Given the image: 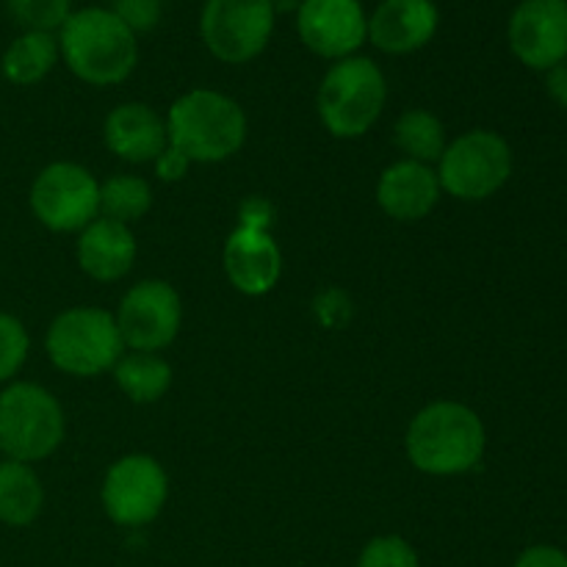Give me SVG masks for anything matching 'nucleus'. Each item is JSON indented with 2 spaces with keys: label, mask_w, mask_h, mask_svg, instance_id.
Wrapping results in <instances>:
<instances>
[{
  "label": "nucleus",
  "mask_w": 567,
  "mask_h": 567,
  "mask_svg": "<svg viewBox=\"0 0 567 567\" xmlns=\"http://www.w3.org/2000/svg\"><path fill=\"white\" fill-rule=\"evenodd\" d=\"M487 432L468 404L441 399L413 415L404 435L410 465L426 476H460L485 457Z\"/></svg>",
  "instance_id": "f257e3e1"
},
{
  "label": "nucleus",
  "mask_w": 567,
  "mask_h": 567,
  "mask_svg": "<svg viewBox=\"0 0 567 567\" xmlns=\"http://www.w3.org/2000/svg\"><path fill=\"white\" fill-rule=\"evenodd\" d=\"M55 37L66 70L89 86H120L138 64V37L103 6L72 11Z\"/></svg>",
  "instance_id": "f03ea898"
},
{
  "label": "nucleus",
  "mask_w": 567,
  "mask_h": 567,
  "mask_svg": "<svg viewBox=\"0 0 567 567\" xmlns=\"http://www.w3.org/2000/svg\"><path fill=\"white\" fill-rule=\"evenodd\" d=\"M166 133L172 147L192 164H221L241 153L249 122L241 103L216 89H192L166 111Z\"/></svg>",
  "instance_id": "7ed1b4c3"
},
{
  "label": "nucleus",
  "mask_w": 567,
  "mask_h": 567,
  "mask_svg": "<svg viewBox=\"0 0 567 567\" xmlns=\"http://www.w3.org/2000/svg\"><path fill=\"white\" fill-rule=\"evenodd\" d=\"M388 103V81L369 55L332 61L316 92V111L336 138H360L380 122Z\"/></svg>",
  "instance_id": "20e7f679"
},
{
  "label": "nucleus",
  "mask_w": 567,
  "mask_h": 567,
  "mask_svg": "<svg viewBox=\"0 0 567 567\" xmlns=\"http://www.w3.org/2000/svg\"><path fill=\"white\" fill-rule=\"evenodd\" d=\"M66 435L64 408L39 382L14 380L0 391V449L6 460L42 463L53 457Z\"/></svg>",
  "instance_id": "39448f33"
},
{
  "label": "nucleus",
  "mask_w": 567,
  "mask_h": 567,
  "mask_svg": "<svg viewBox=\"0 0 567 567\" xmlns=\"http://www.w3.org/2000/svg\"><path fill=\"white\" fill-rule=\"evenodd\" d=\"M44 352L61 374L92 380L105 371H114L116 360L125 354V341L114 313L81 305V308L61 310L50 321L44 332Z\"/></svg>",
  "instance_id": "423d86ee"
},
{
  "label": "nucleus",
  "mask_w": 567,
  "mask_h": 567,
  "mask_svg": "<svg viewBox=\"0 0 567 567\" xmlns=\"http://www.w3.org/2000/svg\"><path fill=\"white\" fill-rule=\"evenodd\" d=\"M435 172L443 194L460 203H482L507 186L513 175V150L496 131L474 127L446 144Z\"/></svg>",
  "instance_id": "0eeeda50"
},
{
  "label": "nucleus",
  "mask_w": 567,
  "mask_h": 567,
  "mask_svg": "<svg viewBox=\"0 0 567 567\" xmlns=\"http://www.w3.org/2000/svg\"><path fill=\"white\" fill-rule=\"evenodd\" d=\"M28 205L50 233H81L100 216V181L75 161H53L33 177Z\"/></svg>",
  "instance_id": "6e6552de"
},
{
  "label": "nucleus",
  "mask_w": 567,
  "mask_h": 567,
  "mask_svg": "<svg viewBox=\"0 0 567 567\" xmlns=\"http://www.w3.org/2000/svg\"><path fill=\"white\" fill-rule=\"evenodd\" d=\"M277 14L269 0H205L199 37L221 64H249L271 42Z\"/></svg>",
  "instance_id": "1a4fd4ad"
},
{
  "label": "nucleus",
  "mask_w": 567,
  "mask_h": 567,
  "mask_svg": "<svg viewBox=\"0 0 567 567\" xmlns=\"http://www.w3.org/2000/svg\"><path fill=\"white\" fill-rule=\"evenodd\" d=\"M103 513L122 529H142L164 513L169 502V476L150 454H125L105 471L100 487Z\"/></svg>",
  "instance_id": "9d476101"
},
{
  "label": "nucleus",
  "mask_w": 567,
  "mask_h": 567,
  "mask_svg": "<svg viewBox=\"0 0 567 567\" xmlns=\"http://www.w3.org/2000/svg\"><path fill=\"white\" fill-rule=\"evenodd\" d=\"M125 349L131 352H164L183 327V302L166 280H142L125 291L114 313Z\"/></svg>",
  "instance_id": "9b49d317"
},
{
  "label": "nucleus",
  "mask_w": 567,
  "mask_h": 567,
  "mask_svg": "<svg viewBox=\"0 0 567 567\" xmlns=\"http://www.w3.org/2000/svg\"><path fill=\"white\" fill-rule=\"evenodd\" d=\"M293 17L299 42L319 59H349L369 42V11L360 0H302Z\"/></svg>",
  "instance_id": "f8f14e48"
},
{
  "label": "nucleus",
  "mask_w": 567,
  "mask_h": 567,
  "mask_svg": "<svg viewBox=\"0 0 567 567\" xmlns=\"http://www.w3.org/2000/svg\"><path fill=\"white\" fill-rule=\"evenodd\" d=\"M507 42L515 59L548 72L567 59V0H520L507 22Z\"/></svg>",
  "instance_id": "ddd939ff"
},
{
  "label": "nucleus",
  "mask_w": 567,
  "mask_h": 567,
  "mask_svg": "<svg viewBox=\"0 0 567 567\" xmlns=\"http://www.w3.org/2000/svg\"><path fill=\"white\" fill-rule=\"evenodd\" d=\"M230 286L244 297H266L282 277V249L264 227L238 225L221 252Z\"/></svg>",
  "instance_id": "4468645a"
},
{
  "label": "nucleus",
  "mask_w": 567,
  "mask_h": 567,
  "mask_svg": "<svg viewBox=\"0 0 567 567\" xmlns=\"http://www.w3.org/2000/svg\"><path fill=\"white\" fill-rule=\"evenodd\" d=\"M441 28L435 0H380L369 14V42L388 55L426 48Z\"/></svg>",
  "instance_id": "2eb2a0df"
},
{
  "label": "nucleus",
  "mask_w": 567,
  "mask_h": 567,
  "mask_svg": "<svg viewBox=\"0 0 567 567\" xmlns=\"http://www.w3.org/2000/svg\"><path fill=\"white\" fill-rule=\"evenodd\" d=\"M441 197L443 188L437 172L419 161H396L385 166L377 181V205L388 219L404 221V225L426 219L437 208Z\"/></svg>",
  "instance_id": "dca6fc26"
},
{
  "label": "nucleus",
  "mask_w": 567,
  "mask_h": 567,
  "mask_svg": "<svg viewBox=\"0 0 567 567\" xmlns=\"http://www.w3.org/2000/svg\"><path fill=\"white\" fill-rule=\"evenodd\" d=\"M103 142L125 164H153L169 147V133L147 103H120L103 120Z\"/></svg>",
  "instance_id": "f3484780"
},
{
  "label": "nucleus",
  "mask_w": 567,
  "mask_h": 567,
  "mask_svg": "<svg viewBox=\"0 0 567 567\" xmlns=\"http://www.w3.org/2000/svg\"><path fill=\"white\" fill-rule=\"evenodd\" d=\"M136 236L127 225L97 216L89 227L78 233L75 258L86 277L97 282H116L127 277L136 264Z\"/></svg>",
  "instance_id": "a211bd4d"
},
{
  "label": "nucleus",
  "mask_w": 567,
  "mask_h": 567,
  "mask_svg": "<svg viewBox=\"0 0 567 567\" xmlns=\"http://www.w3.org/2000/svg\"><path fill=\"white\" fill-rule=\"evenodd\" d=\"M61 61L59 37L42 31H22L9 42L0 59V72L11 86H37Z\"/></svg>",
  "instance_id": "6ab92c4d"
},
{
  "label": "nucleus",
  "mask_w": 567,
  "mask_h": 567,
  "mask_svg": "<svg viewBox=\"0 0 567 567\" xmlns=\"http://www.w3.org/2000/svg\"><path fill=\"white\" fill-rule=\"evenodd\" d=\"M44 485L33 465L0 460V524L25 529L42 515Z\"/></svg>",
  "instance_id": "aec40b11"
},
{
  "label": "nucleus",
  "mask_w": 567,
  "mask_h": 567,
  "mask_svg": "<svg viewBox=\"0 0 567 567\" xmlns=\"http://www.w3.org/2000/svg\"><path fill=\"white\" fill-rule=\"evenodd\" d=\"M114 382L133 404H155L169 393L172 365L158 352H125L114 365Z\"/></svg>",
  "instance_id": "412c9836"
},
{
  "label": "nucleus",
  "mask_w": 567,
  "mask_h": 567,
  "mask_svg": "<svg viewBox=\"0 0 567 567\" xmlns=\"http://www.w3.org/2000/svg\"><path fill=\"white\" fill-rule=\"evenodd\" d=\"M393 144L408 161L419 164H437L446 150V125L437 114L426 109H408L393 125Z\"/></svg>",
  "instance_id": "4be33fe9"
},
{
  "label": "nucleus",
  "mask_w": 567,
  "mask_h": 567,
  "mask_svg": "<svg viewBox=\"0 0 567 567\" xmlns=\"http://www.w3.org/2000/svg\"><path fill=\"white\" fill-rule=\"evenodd\" d=\"M153 208V186L138 175H111L100 183V216L131 227Z\"/></svg>",
  "instance_id": "5701e85b"
},
{
  "label": "nucleus",
  "mask_w": 567,
  "mask_h": 567,
  "mask_svg": "<svg viewBox=\"0 0 567 567\" xmlns=\"http://www.w3.org/2000/svg\"><path fill=\"white\" fill-rule=\"evenodd\" d=\"M6 11L22 31L59 33L72 14V0H6Z\"/></svg>",
  "instance_id": "b1692460"
},
{
  "label": "nucleus",
  "mask_w": 567,
  "mask_h": 567,
  "mask_svg": "<svg viewBox=\"0 0 567 567\" xmlns=\"http://www.w3.org/2000/svg\"><path fill=\"white\" fill-rule=\"evenodd\" d=\"M31 354V336L17 316L0 313V385L17 380Z\"/></svg>",
  "instance_id": "393cba45"
},
{
  "label": "nucleus",
  "mask_w": 567,
  "mask_h": 567,
  "mask_svg": "<svg viewBox=\"0 0 567 567\" xmlns=\"http://www.w3.org/2000/svg\"><path fill=\"white\" fill-rule=\"evenodd\" d=\"M354 567H421V557L404 537L380 535L365 543Z\"/></svg>",
  "instance_id": "a878e982"
},
{
  "label": "nucleus",
  "mask_w": 567,
  "mask_h": 567,
  "mask_svg": "<svg viewBox=\"0 0 567 567\" xmlns=\"http://www.w3.org/2000/svg\"><path fill=\"white\" fill-rule=\"evenodd\" d=\"M111 11L136 37H142V33H150L158 28L161 17H164V3L161 0H111Z\"/></svg>",
  "instance_id": "bb28decb"
},
{
  "label": "nucleus",
  "mask_w": 567,
  "mask_h": 567,
  "mask_svg": "<svg viewBox=\"0 0 567 567\" xmlns=\"http://www.w3.org/2000/svg\"><path fill=\"white\" fill-rule=\"evenodd\" d=\"M153 166H155V175H158V181L181 183L183 177L188 175V169H192V161H188L181 150L172 147L169 144V147H166L164 153L153 161Z\"/></svg>",
  "instance_id": "cd10ccee"
},
{
  "label": "nucleus",
  "mask_w": 567,
  "mask_h": 567,
  "mask_svg": "<svg viewBox=\"0 0 567 567\" xmlns=\"http://www.w3.org/2000/svg\"><path fill=\"white\" fill-rule=\"evenodd\" d=\"M515 567H567V554L557 546H529L515 559Z\"/></svg>",
  "instance_id": "c85d7f7f"
},
{
  "label": "nucleus",
  "mask_w": 567,
  "mask_h": 567,
  "mask_svg": "<svg viewBox=\"0 0 567 567\" xmlns=\"http://www.w3.org/2000/svg\"><path fill=\"white\" fill-rule=\"evenodd\" d=\"M546 92L554 103L567 109V59L546 72Z\"/></svg>",
  "instance_id": "c756f323"
},
{
  "label": "nucleus",
  "mask_w": 567,
  "mask_h": 567,
  "mask_svg": "<svg viewBox=\"0 0 567 567\" xmlns=\"http://www.w3.org/2000/svg\"><path fill=\"white\" fill-rule=\"evenodd\" d=\"M269 3L275 9V14H297L302 0H269Z\"/></svg>",
  "instance_id": "7c9ffc66"
},
{
  "label": "nucleus",
  "mask_w": 567,
  "mask_h": 567,
  "mask_svg": "<svg viewBox=\"0 0 567 567\" xmlns=\"http://www.w3.org/2000/svg\"><path fill=\"white\" fill-rule=\"evenodd\" d=\"M0 460H3V449H0Z\"/></svg>",
  "instance_id": "2f4dec72"
}]
</instances>
